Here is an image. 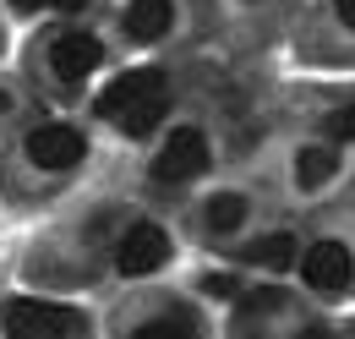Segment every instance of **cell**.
Here are the masks:
<instances>
[{"instance_id":"cell-1","label":"cell","mask_w":355,"mask_h":339,"mask_svg":"<svg viewBox=\"0 0 355 339\" xmlns=\"http://www.w3.org/2000/svg\"><path fill=\"white\" fill-rule=\"evenodd\" d=\"M98 115H110V121H121L126 137H148V131L164 121V110H170V93H164V77L159 72H126L121 83H110L98 93V104H93Z\"/></svg>"},{"instance_id":"cell-2","label":"cell","mask_w":355,"mask_h":339,"mask_svg":"<svg viewBox=\"0 0 355 339\" xmlns=\"http://www.w3.org/2000/svg\"><path fill=\"white\" fill-rule=\"evenodd\" d=\"M83 329V312L60 301H11L6 306V334L11 339H66Z\"/></svg>"},{"instance_id":"cell-3","label":"cell","mask_w":355,"mask_h":339,"mask_svg":"<svg viewBox=\"0 0 355 339\" xmlns=\"http://www.w3.org/2000/svg\"><path fill=\"white\" fill-rule=\"evenodd\" d=\"M208 170V137L197 126H180L170 131V142L159 148V165H153V175L170 186V181H191V175H202Z\"/></svg>"},{"instance_id":"cell-4","label":"cell","mask_w":355,"mask_h":339,"mask_svg":"<svg viewBox=\"0 0 355 339\" xmlns=\"http://www.w3.org/2000/svg\"><path fill=\"white\" fill-rule=\"evenodd\" d=\"M164 257H170V235H164L159 224H132V230L121 235V247H115V268L137 279V274H153Z\"/></svg>"},{"instance_id":"cell-5","label":"cell","mask_w":355,"mask_h":339,"mask_svg":"<svg viewBox=\"0 0 355 339\" xmlns=\"http://www.w3.org/2000/svg\"><path fill=\"white\" fill-rule=\"evenodd\" d=\"M301 279L311 290H345L355 279V257L339 247V241H317L306 257H301Z\"/></svg>"},{"instance_id":"cell-6","label":"cell","mask_w":355,"mask_h":339,"mask_svg":"<svg viewBox=\"0 0 355 339\" xmlns=\"http://www.w3.org/2000/svg\"><path fill=\"white\" fill-rule=\"evenodd\" d=\"M28 159L39 170H71L77 159H83V131L77 126H39L33 137H28Z\"/></svg>"},{"instance_id":"cell-7","label":"cell","mask_w":355,"mask_h":339,"mask_svg":"<svg viewBox=\"0 0 355 339\" xmlns=\"http://www.w3.org/2000/svg\"><path fill=\"white\" fill-rule=\"evenodd\" d=\"M98 60H104V49H98L93 33H60L55 49H49V66H55V77H60V83H83Z\"/></svg>"},{"instance_id":"cell-8","label":"cell","mask_w":355,"mask_h":339,"mask_svg":"<svg viewBox=\"0 0 355 339\" xmlns=\"http://www.w3.org/2000/svg\"><path fill=\"white\" fill-rule=\"evenodd\" d=\"M126 33H132V39L170 33V0H132V6H126Z\"/></svg>"},{"instance_id":"cell-9","label":"cell","mask_w":355,"mask_h":339,"mask_svg":"<svg viewBox=\"0 0 355 339\" xmlns=\"http://www.w3.org/2000/svg\"><path fill=\"white\" fill-rule=\"evenodd\" d=\"M334 170H339V159H334L328 148H306V154L295 159V181L311 192V186H328V181H334Z\"/></svg>"},{"instance_id":"cell-10","label":"cell","mask_w":355,"mask_h":339,"mask_svg":"<svg viewBox=\"0 0 355 339\" xmlns=\"http://www.w3.org/2000/svg\"><path fill=\"white\" fill-rule=\"evenodd\" d=\"M241 219H246V197H241V192H219V197L208 203V230H214V235H230Z\"/></svg>"},{"instance_id":"cell-11","label":"cell","mask_w":355,"mask_h":339,"mask_svg":"<svg viewBox=\"0 0 355 339\" xmlns=\"http://www.w3.org/2000/svg\"><path fill=\"white\" fill-rule=\"evenodd\" d=\"M246 257L263 263V268H290V263H295V241H290V235H268V241H257Z\"/></svg>"},{"instance_id":"cell-12","label":"cell","mask_w":355,"mask_h":339,"mask_svg":"<svg viewBox=\"0 0 355 339\" xmlns=\"http://www.w3.org/2000/svg\"><path fill=\"white\" fill-rule=\"evenodd\" d=\"M132 339H191V312H170V317H153V323H142Z\"/></svg>"},{"instance_id":"cell-13","label":"cell","mask_w":355,"mask_h":339,"mask_svg":"<svg viewBox=\"0 0 355 339\" xmlns=\"http://www.w3.org/2000/svg\"><path fill=\"white\" fill-rule=\"evenodd\" d=\"M328 131L345 137V142H355V104H350V110H334V115H328Z\"/></svg>"},{"instance_id":"cell-14","label":"cell","mask_w":355,"mask_h":339,"mask_svg":"<svg viewBox=\"0 0 355 339\" xmlns=\"http://www.w3.org/2000/svg\"><path fill=\"white\" fill-rule=\"evenodd\" d=\"M202 285H208V290H214V296H230V290H235V279H230V274H208V279H202Z\"/></svg>"},{"instance_id":"cell-15","label":"cell","mask_w":355,"mask_h":339,"mask_svg":"<svg viewBox=\"0 0 355 339\" xmlns=\"http://www.w3.org/2000/svg\"><path fill=\"white\" fill-rule=\"evenodd\" d=\"M49 6H60V11H83V6H93V0H49Z\"/></svg>"},{"instance_id":"cell-16","label":"cell","mask_w":355,"mask_h":339,"mask_svg":"<svg viewBox=\"0 0 355 339\" xmlns=\"http://www.w3.org/2000/svg\"><path fill=\"white\" fill-rule=\"evenodd\" d=\"M339 17H345V22L355 28V0H339Z\"/></svg>"},{"instance_id":"cell-17","label":"cell","mask_w":355,"mask_h":339,"mask_svg":"<svg viewBox=\"0 0 355 339\" xmlns=\"http://www.w3.org/2000/svg\"><path fill=\"white\" fill-rule=\"evenodd\" d=\"M295 339H334V334H328V329H301Z\"/></svg>"},{"instance_id":"cell-18","label":"cell","mask_w":355,"mask_h":339,"mask_svg":"<svg viewBox=\"0 0 355 339\" xmlns=\"http://www.w3.org/2000/svg\"><path fill=\"white\" fill-rule=\"evenodd\" d=\"M6 104H11V99H6V93H0V110H6Z\"/></svg>"},{"instance_id":"cell-19","label":"cell","mask_w":355,"mask_h":339,"mask_svg":"<svg viewBox=\"0 0 355 339\" xmlns=\"http://www.w3.org/2000/svg\"><path fill=\"white\" fill-rule=\"evenodd\" d=\"M17 6H33V0H17Z\"/></svg>"}]
</instances>
